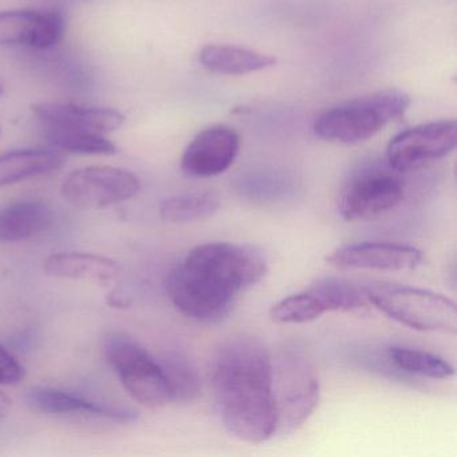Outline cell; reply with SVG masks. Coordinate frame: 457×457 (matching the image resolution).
I'll return each mask as SVG.
<instances>
[{
  "instance_id": "6da1fadb",
  "label": "cell",
  "mask_w": 457,
  "mask_h": 457,
  "mask_svg": "<svg viewBox=\"0 0 457 457\" xmlns=\"http://www.w3.org/2000/svg\"><path fill=\"white\" fill-rule=\"evenodd\" d=\"M210 381L231 437L261 444L277 435L272 355L262 339L242 334L224 341L211 358Z\"/></svg>"
},
{
  "instance_id": "7a4b0ae2",
  "label": "cell",
  "mask_w": 457,
  "mask_h": 457,
  "mask_svg": "<svg viewBox=\"0 0 457 457\" xmlns=\"http://www.w3.org/2000/svg\"><path fill=\"white\" fill-rule=\"evenodd\" d=\"M269 271L258 248L237 243H204L189 251L172 272L168 294L173 306L189 320L219 323L226 320L239 295Z\"/></svg>"
},
{
  "instance_id": "3957f363",
  "label": "cell",
  "mask_w": 457,
  "mask_h": 457,
  "mask_svg": "<svg viewBox=\"0 0 457 457\" xmlns=\"http://www.w3.org/2000/svg\"><path fill=\"white\" fill-rule=\"evenodd\" d=\"M409 105L411 97L403 90H379L323 112L315 120L314 133L328 143L355 145L374 137Z\"/></svg>"
},
{
  "instance_id": "277c9868",
  "label": "cell",
  "mask_w": 457,
  "mask_h": 457,
  "mask_svg": "<svg viewBox=\"0 0 457 457\" xmlns=\"http://www.w3.org/2000/svg\"><path fill=\"white\" fill-rule=\"evenodd\" d=\"M272 392L277 406V435H291L310 419L320 403V377L298 347L272 357Z\"/></svg>"
},
{
  "instance_id": "5b68a950",
  "label": "cell",
  "mask_w": 457,
  "mask_h": 457,
  "mask_svg": "<svg viewBox=\"0 0 457 457\" xmlns=\"http://www.w3.org/2000/svg\"><path fill=\"white\" fill-rule=\"evenodd\" d=\"M366 293L374 309L406 328L456 334V303L441 294L398 285L368 286Z\"/></svg>"
},
{
  "instance_id": "8992f818",
  "label": "cell",
  "mask_w": 457,
  "mask_h": 457,
  "mask_svg": "<svg viewBox=\"0 0 457 457\" xmlns=\"http://www.w3.org/2000/svg\"><path fill=\"white\" fill-rule=\"evenodd\" d=\"M104 353L127 392L141 405L160 408L172 403L159 361L135 339L122 333H112L105 339Z\"/></svg>"
},
{
  "instance_id": "52a82bcc",
  "label": "cell",
  "mask_w": 457,
  "mask_h": 457,
  "mask_svg": "<svg viewBox=\"0 0 457 457\" xmlns=\"http://www.w3.org/2000/svg\"><path fill=\"white\" fill-rule=\"evenodd\" d=\"M140 189V180L129 170L87 167L65 179L61 194L74 207L105 208L132 199Z\"/></svg>"
},
{
  "instance_id": "ba28073f",
  "label": "cell",
  "mask_w": 457,
  "mask_h": 457,
  "mask_svg": "<svg viewBox=\"0 0 457 457\" xmlns=\"http://www.w3.org/2000/svg\"><path fill=\"white\" fill-rule=\"evenodd\" d=\"M457 143L454 120L428 122L398 133L387 145L386 160L390 170L408 173L427 162L448 156Z\"/></svg>"
},
{
  "instance_id": "9c48e42d",
  "label": "cell",
  "mask_w": 457,
  "mask_h": 457,
  "mask_svg": "<svg viewBox=\"0 0 457 457\" xmlns=\"http://www.w3.org/2000/svg\"><path fill=\"white\" fill-rule=\"evenodd\" d=\"M403 199L400 179L385 170H368L342 194L338 212L346 221L368 220L397 207Z\"/></svg>"
},
{
  "instance_id": "30bf717a",
  "label": "cell",
  "mask_w": 457,
  "mask_h": 457,
  "mask_svg": "<svg viewBox=\"0 0 457 457\" xmlns=\"http://www.w3.org/2000/svg\"><path fill=\"white\" fill-rule=\"evenodd\" d=\"M65 34V14L58 10L0 12V46L50 49L60 44Z\"/></svg>"
},
{
  "instance_id": "8fae6325",
  "label": "cell",
  "mask_w": 457,
  "mask_h": 457,
  "mask_svg": "<svg viewBox=\"0 0 457 457\" xmlns=\"http://www.w3.org/2000/svg\"><path fill=\"white\" fill-rule=\"evenodd\" d=\"M422 262V253L413 245L398 243H360L337 248L326 256V263L338 270L408 271Z\"/></svg>"
},
{
  "instance_id": "7c38bea8",
  "label": "cell",
  "mask_w": 457,
  "mask_h": 457,
  "mask_svg": "<svg viewBox=\"0 0 457 457\" xmlns=\"http://www.w3.org/2000/svg\"><path fill=\"white\" fill-rule=\"evenodd\" d=\"M239 148V136L231 128H208L187 146L181 157V170L191 178L220 175L234 164Z\"/></svg>"
},
{
  "instance_id": "4fadbf2b",
  "label": "cell",
  "mask_w": 457,
  "mask_h": 457,
  "mask_svg": "<svg viewBox=\"0 0 457 457\" xmlns=\"http://www.w3.org/2000/svg\"><path fill=\"white\" fill-rule=\"evenodd\" d=\"M31 112L41 124L42 130H69L106 135L119 129L125 122L124 114L116 109L74 104H34L31 105Z\"/></svg>"
},
{
  "instance_id": "5bb4252c",
  "label": "cell",
  "mask_w": 457,
  "mask_h": 457,
  "mask_svg": "<svg viewBox=\"0 0 457 457\" xmlns=\"http://www.w3.org/2000/svg\"><path fill=\"white\" fill-rule=\"evenodd\" d=\"M28 403L31 408L45 414L89 413L121 422L137 419V413L130 409L104 405L53 387H37L31 390L28 395Z\"/></svg>"
},
{
  "instance_id": "9a60e30c",
  "label": "cell",
  "mask_w": 457,
  "mask_h": 457,
  "mask_svg": "<svg viewBox=\"0 0 457 457\" xmlns=\"http://www.w3.org/2000/svg\"><path fill=\"white\" fill-rule=\"evenodd\" d=\"M45 272L58 279L109 283L120 275V266L113 259L85 253H58L45 262Z\"/></svg>"
},
{
  "instance_id": "2e32d148",
  "label": "cell",
  "mask_w": 457,
  "mask_h": 457,
  "mask_svg": "<svg viewBox=\"0 0 457 457\" xmlns=\"http://www.w3.org/2000/svg\"><path fill=\"white\" fill-rule=\"evenodd\" d=\"M52 220V208L42 200L0 204V243L30 239L49 228Z\"/></svg>"
},
{
  "instance_id": "e0dca14e",
  "label": "cell",
  "mask_w": 457,
  "mask_h": 457,
  "mask_svg": "<svg viewBox=\"0 0 457 457\" xmlns=\"http://www.w3.org/2000/svg\"><path fill=\"white\" fill-rule=\"evenodd\" d=\"M203 68L224 76H245L277 65V58L235 45H207L199 55Z\"/></svg>"
},
{
  "instance_id": "ac0fdd59",
  "label": "cell",
  "mask_w": 457,
  "mask_h": 457,
  "mask_svg": "<svg viewBox=\"0 0 457 457\" xmlns=\"http://www.w3.org/2000/svg\"><path fill=\"white\" fill-rule=\"evenodd\" d=\"M65 162V154L58 149H21L0 154V187L54 172Z\"/></svg>"
},
{
  "instance_id": "d6986e66",
  "label": "cell",
  "mask_w": 457,
  "mask_h": 457,
  "mask_svg": "<svg viewBox=\"0 0 457 457\" xmlns=\"http://www.w3.org/2000/svg\"><path fill=\"white\" fill-rule=\"evenodd\" d=\"M309 291L317 296L326 312L366 315L371 307L366 287H361L349 280L326 278L315 282Z\"/></svg>"
},
{
  "instance_id": "ffe728a7",
  "label": "cell",
  "mask_w": 457,
  "mask_h": 457,
  "mask_svg": "<svg viewBox=\"0 0 457 457\" xmlns=\"http://www.w3.org/2000/svg\"><path fill=\"white\" fill-rule=\"evenodd\" d=\"M221 207V197L216 192L178 195L160 204V218L165 223L188 224L212 218Z\"/></svg>"
},
{
  "instance_id": "44dd1931",
  "label": "cell",
  "mask_w": 457,
  "mask_h": 457,
  "mask_svg": "<svg viewBox=\"0 0 457 457\" xmlns=\"http://www.w3.org/2000/svg\"><path fill=\"white\" fill-rule=\"evenodd\" d=\"M159 363L167 379L172 403H194L202 395V377L186 357L168 355Z\"/></svg>"
},
{
  "instance_id": "7402d4cb",
  "label": "cell",
  "mask_w": 457,
  "mask_h": 457,
  "mask_svg": "<svg viewBox=\"0 0 457 457\" xmlns=\"http://www.w3.org/2000/svg\"><path fill=\"white\" fill-rule=\"evenodd\" d=\"M387 358L395 368L416 376L432 379H448L454 374L451 363L424 350L393 346L387 350Z\"/></svg>"
},
{
  "instance_id": "603a6c76",
  "label": "cell",
  "mask_w": 457,
  "mask_h": 457,
  "mask_svg": "<svg viewBox=\"0 0 457 457\" xmlns=\"http://www.w3.org/2000/svg\"><path fill=\"white\" fill-rule=\"evenodd\" d=\"M326 314L320 302L309 290L294 294L277 302L270 310L272 322L282 325H302L312 322Z\"/></svg>"
},
{
  "instance_id": "cb8c5ba5",
  "label": "cell",
  "mask_w": 457,
  "mask_h": 457,
  "mask_svg": "<svg viewBox=\"0 0 457 457\" xmlns=\"http://www.w3.org/2000/svg\"><path fill=\"white\" fill-rule=\"evenodd\" d=\"M45 137L55 149L79 154H113L117 148L111 140L98 133L44 130Z\"/></svg>"
},
{
  "instance_id": "d4e9b609",
  "label": "cell",
  "mask_w": 457,
  "mask_h": 457,
  "mask_svg": "<svg viewBox=\"0 0 457 457\" xmlns=\"http://www.w3.org/2000/svg\"><path fill=\"white\" fill-rule=\"evenodd\" d=\"M23 376L22 365L6 347L0 345V385L18 384Z\"/></svg>"
},
{
  "instance_id": "484cf974",
  "label": "cell",
  "mask_w": 457,
  "mask_h": 457,
  "mask_svg": "<svg viewBox=\"0 0 457 457\" xmlns=\"http://www.w3.org/2000/svg\"><path fill=\"white\" fill-rule=\"evenodd\" d=\"M12 401L6 393L0 390V417L4 416L12 408Z\"/></svg>"
},
{
  "instance_id": "4316f807",
  "label": "cell",
  "mask_w": 457,
  "mask_h": 457,
  "mask_svg": "<svg viewBox=\"0 0 457 457\" xmlns=\"http://www.w3.org/2000/svg\"><path fill=\"white\" fill-rule=\"evenodd\" d=\"M4 95V85L0 82V96Z\"/></svg>"
}]
</instances>
